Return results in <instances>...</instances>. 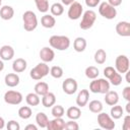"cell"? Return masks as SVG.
I'll return each mask as SVG.
<instances>
[{
  "mask_svg": "<svg viewBox=\"0 0 130 130\" xmlns=\"http://www.w3.org/2000/svg\"><path fill=\"white\" fill-rule=\"evenodd\" d=\"M35 92L37 94H39L40 96H43L44 94L49 92V85H48V83H46L44 81H39L38 83H36V85H35Z\"/></svg>",
  "mask_w": 130,
  "mask_h": 130,
  "instance_id": "d4e9b609",
  "label": "cell"
},
{
  "mask_svg": "<svg viewBox=\"0 0 130 130\" xmlns=\"http://www.w3.org/2000/svg\"><path fill=\"white\" fill-rule=\"evenodd\" d=\"M49 73L52 75V77L59 79V78H61L63 76L64 72H63L62 67H60V66H53V67L50 68V72Z\"/></svg>",
  "mask_w": 130,
  "mask_h": 130,
  "instance_id": "d590c367",
  "label": "cell"
},
{
  "mask_svg": "<svg viewBox=\"0 0 130 130\" xmlns=\"http://www.w3.org/2000/svg\"><path fill=\"white\" fill-rule=\"evenodd\" d=\"M126 112L127 114H130V102H127L126 104Z\"/></svg>",
  "mask_w": 130,
  "mask_h": 130,
  "instance_id": "681fc988",
  "label": "cell"
},
{
  "mask_svg": "<svg viewBox=\"0 0 130 130\" xmlns=\"http://www.w3.org/2000/svg\"><path fill=\"white\" fill-rule=\"evenodd\" d=\"M4 69V63H3V60H0V72L3 71Z\"/></svg>",
  "mask_w": 130,
  "mask_h": 130,
  "instance_id": "f907efd6",
  "label": "cell"
},
{
  "mask_svg": "<svg viewBox=\"0 0 130 130\" xmlns=\"http://www.w3.org/2000/svg\"><path fill=\"white\" fill-rule=\"evenodd\" d=\"M122 128H123V130H130V115L129 114L124 117V122H123Z\"/></svg>",
  "mask_w": 130,
  "mask_h": 130,
  "instance_id": "b9f144b4",
  "label": "cell"
},
{
  "mask_svg": "<svg viewBox=\"0 0 130 130\" xmlns=\"http://www.w3.org/2000/svg\"><path fill=\"white\" fill-rule=\"evenodd\" d=\"M77 87H78L77 81L74 78H71V77L66 78L63 81V83H62V89H63V91L66 94H69V95L75 93L76 90H77Z\"/></svg>",
  "mask_w": 130,
  "mask_h": 130,
  "instance_id": "30bf717a",
  "label": "cell"
},
{
  "mask_svg": "<svg viewBox=\"0 0 130 130\" xmlns=\"http://www.w3.org/2000/svg\"><path fill=\"white\" fill-rule=\"evenodd\" d=\"M66 116L70 119V120H77L80 118L81 116V111L79 109V107H69L66 111Z\"/></svg>",
  "mask_w": 130,
  "mask_h": 130,
  "instance_id": "603a6c76",
  "label": "cell"
},
{
  "mask_svg": "<svg viewBox=\"0 0 130 130\" xmlns=\"http://www.w3.org/2000/svg\"><path fill=\"white\" fill-rule=\"evenodd\" d=\"M64 129H67V130H78L79 129V125L77 124V122H75V120H70L68 122H65Z\"/></svg>",
  "mask_w": 130,
  "mask_h": 130,
  "instance_id": "74e56055",
  "label": "cell"
},
{
  "mask_svg": "<svg viewBox=\"0 0 130 130\" xmlns=\"http://www.w3.org/2000/svg\"><path fill=\"white\" fill-rule=\"evenodd\" d=\"M6 128L8 130H19L20 129V125L18 124V122L14 121V120H10L6 125Z\"/></svg>",
  "mask_w": 130,
  "mask_h": 130,
  "instance_id": "ab89813d",
  "label": "cell"
},
{
  "mask_svg": "<svg viewBox=\"0 0 130 130\" xmlns=\"http://www.w3.org/2000/svg\"><path fill=\"white\" fill-rule=\"evenodd\" d=\"M31 114H32V111L31 109L28 107V106H23V107H20L19 110H18V116L23 119V120H27L31 117Z\"/></svg>",
  "mask_w": 130,
  "mask_h": 130,
  "instance_id": "4dcf8cb0",
  "label": "cell"
},
{
  "mask_svg": "<svg viewBox=\"0 0 130 130\" xmlns=\"http://www.w3.org/2000/svg\"><path fill=\"white\" fill-rule=\"evenodd\" d=\"M25 130H38V127L34 124H28L25 126Z\"/></svg>",
  "mask_w": 130,
  "mask_h": 130,
  "instance_id": "bcb514c9",
  "label": "cell"
},
{
  "mask_svg": "<svg viewBox=\"0 0 130 130\" xmlns=\"http://www.w3.org/2000/svg\"><path fill=\"white\" fill-rule=\"evenodd\" d=\"M23 28L26 31H32L38 26V17L36 13L31 10H27L22 14Z\"/></svg>",
  "mask_w": 130,
  "mask_h": 130,
  "instance_id": "7a4b0ae2",
  "label": "cell"
},
{
  "mask_svg": "<svg viewBox=\"0 0 130 130\" xmlns=\"http://www.w3.org/2000/svg\"><path fill=\"white\" fill-rule=\"evenodd\" d=\"M27 67V63L23 58H17L12 63V69L15 73H21L23 72Z\"/></svg>",
  "mask_w": 130,
  "mask_h": 130,
  "instance_id": "e0dca14e",
  "label": "cell"
},
{
  "mask_svg": "<svg viewBox=\"0 0 130 130\" xmlns=\"http://www.w3.org/2000/svg\"><path fill=\"white\" fill-rule=\"evenodd\" d=\"M36 122H37V125L41 128H46L48 123H49V118L48 116L43 113V112H40L37 114L36 116Z\"/></svg>",
  "mask_w": 130,
  "mask_h": 130,
  "instance_id": "484cf974",
  "label": "cell"
},
{
  "mask_svg": "<svg viewBox=\"0 0 130 130\" xmlns=\"http://www.w3.org/2000/svg\"><path fill=\"white\" fill-rule=\"evenodd\" d=\"M108 3L114 7H117L122 4V0H108Z\"/></svg>",
  "mask_w": 130,
  "mask_h": 130,
  "instance_id": "f6af8a7d",
  "label": "cell"
},
{
  "mask_svg": "<svg viewBox=\"0 0 130 130\" xmlns=\"http://www.w3.org/2000/svg\"><path fill=\"white\" fill-rule=\"evenodd\" d=\"M99 13L106 19H114L117 16V9L108 2H102L99 5Z\"/></svg>",
  "mask_w": 130,
  "mask_h": 130,
  "instance_id": "5b68a950",
  "label": "cell"
},
{
  "mask_svg": "<svg viewBox=\"0 0 130 130\" xmlns=\"http://www.w3.org/2000/svg\"><path fill=\"white\" fill-rule=\"evenodd\" d=\"M116 32L121 37L130 36V23L128 21H119L116 24Z\"/></svg>",
  "mask_w": 130,
  "mask_h": 130,
  "instance_id": "4fadbf2b",
  "label": "cell"
},
{
  "mask_svg": "<svg viewBox=\"0 0 130 130\" xmlns=\"http://www.w3.org/2000/svg\"><path fill=\"white\" fill-rule=\"evenodd\" d=\"M4 81H5V84L8 87H15L19 84L20 78L17 75V73H15V72L14 73H8V74L5 75Z\"/></svg>",
  "mask_w": 130,
  "mask_h": 130,
  "instance_id": "2e32d148",
  "label": "cell"
},
{
  "mask_svg": "<svg viewBox=\"0 0 130 130\" xmlns=\"http://www.w3.org/2000/svg\"><path fill=\"white\" fill-rule=\"evenodd\" d=\"M56 104V95L53 92H47L42 98V105L45 108H51Z\"/></svg>",
  "mask_w": 130,
  "mask_h": 130,
  "instance_id": "ffe728a7",
  "label": "cell"
},
{
  "mask_svg": "<svg viewBox=\"0 0 130 130\" xmlns=\"http://www.w3.org/2000/svg\"><path fill=\"white\" fill-rule=\"evenodd\" d=\"M119 102V94L117 91L114 90H109L108 92L105 93V103L108 106H114L117 105Z\"/></svg>",
  "mask_w": 130,
  "mask_h": 130,
  "instance_id": "ac0fdd59",
  "label": "cell"
},
{
  "mask_svg": "<svg viewBox=\"0 0 130 130\" xmlns=\"http://www.w3.org/2000/svg\"><path fill=\"white\" fill-rule=\"evenodd\" d=\"M14 57V49L9 45H4L0 48V58L3 61H9Z\"/></svg>",
  "mask_w": 130,
  "mask_h": 130,
  "instance_id": "7c38bea8",
  "label": "cell"
},
{
  "mask_svg": "<svg viewBox=\"0 0 130 130\" xmlns=\"http://www.w3.org/2000/svg\"><path fill=\"white\" fill-rule=\"evenodd\" d=\"M129 64L130 62L126 55H119L115 60V69L119 73H126L127 71H129Z\"/></svg>",
  "mask_w": 130,
  "mask_h": 130,
  "instance_id": "52a82bcc",
  "label": "cell"
},
{
  "mask_svg": "<svg viewBox=\"0 0 130 130\" xmlns=\"http://www.w3.org/2000/svg\"><path fill=\"white\" fill-rule=\"evenodd\" d=\"M96 20V13L91 10V9H88L86 10L83 15H82V19H81V22L79 24L80 28L83 29V30H86V29H89L95 22Z\"/></svg>",
  "mask_w": 130,
  "mask_h": 130,
  "instance_id": "277c9868",
  "label": "cell"
},
{
  "mask_svg": "<svg viewBox=\"0 0 130 130\" xmlns=\"http://www.w3.org/2000/svg\"><path fill=\"white\" fill-rule=\"evenodd\" d=\"M41 24L45 28H52L56 24V19L52 14H45L41 18Z\"/></svg>",
  "mask_w": 130,
  "mask_h": 130,
  "instance_id": "44dd1931",
  "label": "cell"
},
{
  "mask_svg": "<svg viewBox=\"0 0 130 130\" xmlns=\"http://www.w3.org/2000/svg\"><path fill=\"white\" fill-rule=\"evenodd\" d=\"M109 82H110V84H113V85H115V86L120 85V84L122 83V75H121V73H119V72L116 71V72L109 78Z\"/></svg>",
  "mask_w": 130,
  "mask_h": 130,
  "instance_id": "8d00e7d4",
  "label": "cell"
},
{
  "mask_svg": "<svg viewBox=\"0 0 130 130\" xmlns=\"http://www.w3.org/2000/svg\"><path fill=\"white\" fill-rule=\"evenodd\" d=\"M126 81H127L128 83H130V79H129V71L126 72Z\"/></svg>",
  "mask_w": 130,
  "mask_h": 130,
  "instance_id": "816d5d0a",
  "label": "cell"
},
{
  "mask_svg": "<svg viewBox=\"0 0 130 130\" xmlns=\"http://www.w3.org/2000/svg\"><path fill=\"white\" fill-rule=\"evenodd\" d=\"M49 44L51 48L58 51H65L70 47V39L66 36H52L49 39Z\"/></svg>",
  "mask_w": 130,
  "mask_h": 130,
  "instance_id": "6da1fadb",
  "label": "cell"
},
{
  "mask_svg": "<svg viewBox=\"0 0 130 130\" xmlns=\"http://www.w3.org/2000/svg\"><path fill=\"white\" fill-rule=\"evenodd\" d=\"M98 123L101 128L106 129V130H113L115 128V122L114 119L107 113H99L98 115Z\"/></svg>",
  "mask_w": 130,
  "mask_h": 130,
  "instance_id": "8992f818",
  "label": "cell"
},
{
  "mask_svg": "<svg viewBox=\"0 0 130 130\" xmlns=\"http://www.w3.org/2000/svg\"><path fill=\"white\" fill-rule=\"evenodd\" d=\"M40 58L43 62L45 63H49V62H52L55 58V52L53 49L49 48V47H44L41 49L40 51Z\"/></svg>",
  "mask_w": 130,
  "mask_h": 130,
  "instance_id": "8fae6325",
  "label": "cell"
},
{
  "mask_svg": "<svg viewBox=\"0 0 130 130\" xmlns=\"http://www.w3.org/2000/svg\"><path fill=\"white\" fill-rule=\"evenodd\" d=\"M83 13V7L82 5L77 2V1H74L73 3H71L69 5V8H68V12H67V15L68 17L71 19V20H76L78 19Z\"/></svg>",
  "mask_w": 130,
  "mask_h": 130,
  "instance_id": "9c48e42d",
  "label": "cell"
},
{
  "mask_svg": "<svg viewBox=\"0 0 130 130\" xmlns=\"http://www.w3.org/2000/svg\"><path fill=\"white\" fill-rule=\"evenodd\" d=\"M101 0H85V4L87 7L89 8H93V7H96L99 4H100Z\"/></svg>",
  "mask_w": 130,
  "mask_h": 130,
  "instance_id": "ee69618b",
  "label": "cell"
},
{
  "mask_svg": "<svg viewBox=\"0 0 130 130\" xmlns=\"http://www.w3.org/2000/svg\"><path fill=\"white\" fill-rule=\"evenodd\" d=\"M99 81V87H100V93H106L110 90V82L105 78L98 79Z\"/></svg>",
  "mask_w": 130,
  "mask_h": 130,
  "instance_id": "e575fe53",
  "label": "cell"
},
{
  "mask_svg": "<svg viewBox=\"0 0 130 130\" xmlns=\"http://www.w3.org/2000/svg\"><path fill=\"white\" fill-rule=\"evenodd\" d=\"M115 72H116V69H115L114 67H112V66H108V67H106V68L104 69V75H105V77L108 78V79H109Z\"/></svg>",
  "mask_w": 130,
  "mask_h": 130,
  "instance_id": "60d3db41",
  "label": "cell"
},
{
  "mask_svg": "<svg viewBox=\"0 0 130 130\" xmlns=\"http://www.w3.org/2000/svg\"><path fill=\"white\" fill-rule=\"evenodd\" d=\"M14 16V9L9 5H4L0 8V17L3 20H9Z\"/></svg>",
  "mask_w": 130,
  "mask_h": 130,
  "instance_id": "d6986e66",
  "label": "cell"
},
{
  "mask_svg": "<svg viewBox=\"0 0 130 130\" xmlns=\"http://www.w3.org/2000/svg\"><path fill=\"white\" fill-rule=\"evenodd\" d=\"M122 95L127 102H130V86H125L124 87V89L122 91Z\"/></svg>",
  "mask_w": 130,
  "mask_h": 130,
  "instance_id": "7bdbcfd3",
  "label": "cell"
},
{
  "mask_svg": "<svg viewBox=\"0 0 130 130\" xmlns=\"http://www.w3.org/2000/svg\"><path fill=\"white\" fill-rule=\"evenodd\" d=\"M50 10H51V14L53 16H60L64 12V5L62 3H58V2L54 3L50 7Z\"/></svg>",
  "mask_w": 130,
  "mask_h": 130,
  "instance_id": "f546056e",
  "label": "cell"
},
{
  "mask_svg": "<svg viewBox=\"0 0 130 130\" xmlns=\"http://www.w3.org/2000/svg\"><path fill=\"white\" fill-rule=\"evenodd\" d=\"M103 108H104V106H103L102 102L99 101V100H93V101L89 102V104H88V109H89V111H90L91 113H94V114L101 113V112L103 111Z\"/></svg>",
  "mask_w": 130,
  "mask_h": 130,
  "instance_id": "4316f807",
  "label": "cell"
},
{
  "mask_svg": "<svg viewBox=\"0 0 130 130\" xmlns=\"http://www.w3.org/2000/svg\"><path fill=\"white\" fill-rule=\"evenodd\" d=\"M51 114L53 115L54 118H61L65 114V110L61 105H54L52 107Z\"/></svg>",
  "mask_w": 130,
  "mask_h": 130,
  "instance_id": "836d02e7",
  "label": "cell"
},
{
  "mask_svg": "<svg viewBox=\"0 0 130 130\" xmlns=\"http://www.w3.org/2000/svg\"><path fill=\"white\" fill-rule=\"evenodd\" d=\"M49 72H50L49 65H47V63H45V62H41L30 70L29 76L34 80H41L42 78L47 76L49 74Z\"/></svg>",
  "mask_w": 130,
  "mask_h": 130,
  "instance_id": "3957f363",
  "label": "cell"
},
{
  "mask_svg": "<svg viewBox=\"0 0 130 130\" xmlns=\"http://www.w3.org/2000/svg\"><path fill=\"white\" fill-rule=\"evenodd\" d=\"M38 10L42 13H46L49 10V0H35Z\"/></svg>",
  "mask_w": 130,
  "mask_h": 130,
  "instance_id": "d6a6232c",
  "label": "cell"
},
{
  "mask_svg": "<svg viewBox=\"0 0 130 130\" xmlns=\"http://www.w3.org/2000/svg\"><path fill=\"white\" fill-rule=\"evenodd\" d=\"M124 115V110L121 106H118V105H114L112 106L111 108V111H110V116L115 119V120H118L120 118H122V116Z\"/></svg>",
  "mask_w": 130,
  "mask_h": 130,
  "instance_id": "83f0119b",
  "label": "cell"
},
{
  "mask_svg": "<svg viewBox=\"0 0 130 130\" xmlns=\"http://www.w3.org/2000/svg\"><path fill=\"white\" fill-rule=\"evenodd\" d=\"M86 46H87V43H86V40L84 38H81V37H78L74 40L73 42V49L78 52V53H81L83 52L85 49H86Z\"/></svg>",
  "mask_w": 130,
  "mask_h": 130,
  "instance_id": "7402d4cb",
  "label": "cell"
},
{
  "mask_svg": "<svg viewBox=\"0 0 130 130\" xmlns=\"http://www.w3.org/2000/svg\"><path fill=\"white\" fill-rule=\"evenodd\" d=\"M25 102L28 106L36 107L41 103V99H40V95L37 94L36 92H29L25 96Z\"/></svg>",
  "mask_w": 130,
  "mask_h": 130,
  "instance_id": "cb8c5ba5",
  "label": "cell"
},
{
  "mask_svg": "<svg viewBox=\"0 0 130 130\" xmlns=\"http://www.w3.org/2000/svg\"><path fill=\"white\" fill-rule=\"evenodd\" d=\"M1 4H2V1L0 0V7H1Z\"/></svg>",
  "mask_w": 130,
  "mask_h": 130,
  "instance_id": "f5cc1de1",
  "label": "cell"
},
{
  "mask_svg": "<svg viewBox=\"0 0 130 130\" xmlns=\"http://www.w3.org/2000/svg\"><path fill=\"white\" fill-rule=\"evenodd\" d=\"M106 60H107V53H106V51L104 49L96 50L95 53H94V62L96 64L102 65V64H104L106 62Z\"/></svg>",
  "mask_w": 130,
  "mask_h": 130,
  "instance_id": "f1b7e54d",
  "label": "cell"
},
{
  "mask_svg": "<svg viewBox=\"0 0 130 130\" xmlns=\"http://www.w3.org/2000/svg\"><path fill=\"white\" fill-rule=\"evenodd\" d=\"M89 90L93 93H100V87H99V81L98 79H92V81L89 84Z\"/></svg>",
  "mask_w": 130,
  "mask_h": 130,
  "instance_id": "f35d334b",
  "label": "cell"
},
{
  "mask_svg": "<svg viewBox=\"0 0 130 130\" xmlns=\"http://www.w3.org/2000/svg\"><path fill=\"white\" fill-rule=\"evenodd\" d=\"M4 102L8 105H19L22 100L23 96L19 91L16 90H7L4 93Z\"/></svg>",
  "mask_w": 130,
  "mask_h": 130,
  "instance_id": "ba28073f",
  "label": "cell"
},
{
  "mask_svg": "<svg viewBox=\"0 0 130 130\" xmlns=\"http://www.w3.org/2000/svg\"><path fill=\"white\" fill-rule=\"evenodd\" d=\"M89 100V91L87 89H81L76 96V105L80 108L87 105Z\"/></svg>",
  "mask_w": 130,
  "mask_h": 130,
  "instance_id": "9a60e30c",
  "label": "cell"
},
{
  "mask_svg": "<svg viewBox=\"0 0 130 130\" xmlns=\"http://www.w3.org/2000/svg\"><path fill=\"white\" fill-rule=\"evenodd\" d=\"M75 0H61V2H62V4L63 5H70L71 3H73Z\"/></svg>",
  "mask_w": 130,
  "mask_h": 130,
  "instance_id": "7dc6e473",
  "label": "cell"
},
{
  "mask_svg": "<svg viewBox=\"0 0 130 130\" xmlns=\"http://www.w3.org/2000/svg\"><path fill=\"white\" fill-rule=\"evenodd\" d=\"M1 1H2V0H1Z\"/></svg>",
  "mask_w": 130,
  "mask_h": 130,
  "instance_id": "db71d44e",
  "label": "cell"
},
{
  "mask_svg": "<svg viewBox=\"0 0 130 130\" xmlns=\"http://www.w3.org/2000/svg\"><path fill=\"white\" fill-rule=\"evenodd\" d=\"M4 127H5V121H4V119L2 117H0V130L3 129Z\"/></svg>",
  "mask_w": 130,
  "mask_h": 130,
  "instance_id": "c3c4849f",
  "label": "cell"
},
{
  "mask_svg": "<svg viewBox=\"0 0 130 130\" xmlns=\"http://www.w3.org/2000/svg\"><path fill=\"white\" fill-rule=\"evenodd\" d=\"M84 73H85V76L87 78H89V79H95L99 76L100 71H99V69L95 66H88V67L85 68Z\"/></svg>",
  "mask_w": 130,
  "mask_h": 130,
  "instance_id": "1f68e13d",
  "label": "cell"
},
{
  "mask_svg": "<svg viewBox=\"0 0 130 130\" xmlns=\"http://www.w3.org/2000/svg\"><path fill=\"white\" fill-rule=\"evenodd\" d=\"M65 127V121L61 118H54L53 120H49V123L47 125L48 130H63Z\"/></svg>",
  "mask_w": 130,
  "mask_h": 130,
  "instance_id": "5bb4252c",
  "label": "cell"
}]
</instances>
